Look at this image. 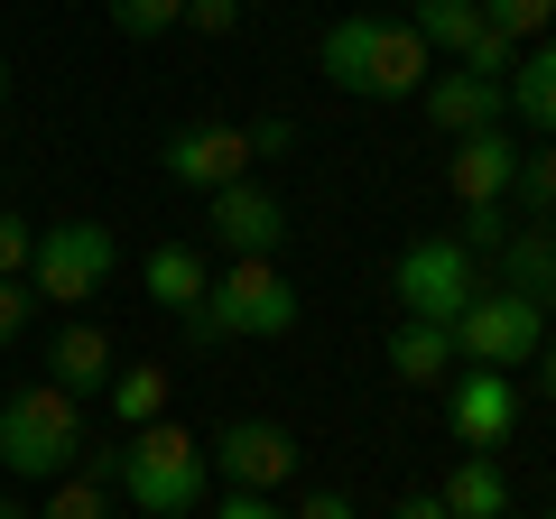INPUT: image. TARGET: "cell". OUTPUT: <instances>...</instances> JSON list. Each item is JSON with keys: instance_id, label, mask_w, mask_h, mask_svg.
<instances>
[{"instance_id": "1", "label": "cell", "mask_w": 556, "mask_h": 519, "mask_svg": "<svg viewBox=\"0 0 556 519\" xmlns=\"http://www.w3.org/2000/svg\"><path fill=\"white\" fill-rule=\"evenodd\" d=\"M316 65L334 93H362V102H417L427 75H437V47L417 38L408 20H380V10H343L334 28L316 38Z\"/></svg>"}, {"instance_id": "2", "label": "cell", "mask_w": 556, "mask_h": 519, "mask_svg": "<svg viewBox=\"0 0 556 519\" xmlns=\"http://www.w3.org/2000/svg\"><path fill=\"white\" fill-rule=\"evenodd\" d=\"M112 473H121V501H130L139 519H195L214 464H204V436H186L177 418H149V427H130V445L112 455Z\"/></svg>"}, {"instance_id": "3", "label": "cell", "mask_w": 556, "mask_h": 519, "mask_svg": "<svg viewBox=\"0 0 556 519\" xmlns=\"http://www.w3.org/2000/svg\"><path fill=\"white\" fill-rule=\"evenodd\" d=\"M93 427H84V400L56 390V380H20L10 400H0V473L20 482H56L84 464Z\"/></svg>"}, {"instance_id": "4", "label": "cell", "mask_w": 556, "mask_h": 519, "mask_svg": "<svg viewBox=\"0 0 556 519\" xmlns=\"http://www.w3.org/2000/svg\"><path fill=\"white\" fill-rule=\"evenodd\" d=\"M288 325H298V279H288L278 260H223L214 288H204L195 334H214V343H278Z\"/></svg>"}, {"instance_id": "5", "label": "cell", "mask_w": 556, "mask_h": 519, "mask_svg": "<svg viewBox=\"0 0 556 519\" xmlns=\"http://www.w3.org/2000/svg\"><path fill=\"white\" fill-rule=\"evenodd\" d=\"M445 334H455V362H473V371H529L547 343V306L519 288H473Z\"/></svg>"}, {"instance_id": "6", "label": "cell", "mask_w": 556, "mask_h": 519, "mask_svg": "<svg viewBox=\"0 0 556 519\" xmlns=\"http://www.w3.org/2000/svg\"><path fill=\"white\" fill-rule=\"evenodd\" d=\"M473 288H482V251H473L464 232H427V241H408V251L390 260V298H399V316L455 325Z\"/></svg>"}, {"instance_id": "7", "label": "cell", "mask_w": 556, "mask_h": 519, "mask_svg": "<svg viewBox=\"0 0 556 519\" xmlns=\"http://www.w3.org/2000/svg\"><path fill=\"white\" fill-rule=\"evenodd\" d=\"M112 269H121L112 223H47L38 251H28V288H38V306H65V316H84Z\"/></svg>"}, {"instance_id": "8", "label": "cell", "mask_w": 556, "mask_h": 519, "mask_svg": "<svg viewBox=\"0 0 556 519\" xmlns=\"http://www.w3.org/2000/svg\"><path fill=\"white\" fill-rule=\"evenodd\" d=\"M251 130L241 121H186V130H167V149H159V167H167V186H195V195H214V186H241L251 177Z\"/></svg>"}, {"instance_id": "9", "label": "cell", "mask_w": 556, "mask_h": 519, "mask_svg": "<svg viewBox=\"0 0 556 519\" xmlns=\"http://www.w3.org/2000/svg\"><path fill=\"white\" fill-rule=\"evenodd\" d=\"M204 464H214L232 492H278V482H298V436L278 418H232L214 445H204Z\"/></svg>"}, {"instance_id": "10", "label": "cell", "mask_w": 556, "mask_h": 519, "mask_svg": "<svg viewBox=\"0 0 556 519\" xmlns=\"http://www.w3.org/2000/svg\"><path fill=\"white\" fill-rule=\"evenodd\" d=\"M445 427H455L464 455L510 445V427H519V380H510V371H464L455 390H445Z\"/></svg>"}, {"instance_id": "11", "label": "cell", "mask_w": 556, "mask_h": 519, "mask_svg": "<svg viewBox=\"0 0 556 519\" xmlns=\"http://www.w3.org/2000/svg\"><path fill=\"white\" fill-rule=\"evenodd\" d=\"M510 177H519V140L510 130H464L455 159H445V195L464 204V214H482V204H510Z\"/></svg>"}, {"instance_id": "12", "label": "cell", "mask_w": 556, "mask_h": 519, "mask_svg": "<svg viewBox=\"0 0 556 519\" xmlns=\"http://www.w3.org/2000/svg\"><path fill=\"white\" fill-rule=\"evenodd\" d=\"M204 204H214V241L232 260H278V241H288V204H278L269 186L241 177V186H214Z\"/></svg>"}, {"instance_id": "13", "label": "cell", "mask_w": 556, "mask_h": 519, "mask_svg": "<svg viewBox=\"0 0 556 519\" xmlns=\"http://www.w3.org/2000/svg\"><path fill=\"white\" fill-rule=\"evenodd\" d=\"M417 112L437 121L445 140H464V130H492V121H510V93H501V75H473V65H445V75H427Z\"/></svg>"}, {"instance_id": "14", "label": "cell", "mask_w": 556, "mask_h": 519, "mask_svg": "<svg viewBox=\"0 0 556 519\" xmlns=\"http://www.w3.org/2000/svg\"><path fill=\"white\" fill-rule=\"evenodd\" d=\"M139 279H149V298H159L167 316L195 325V316H204V288H214V260H204L195 241H159V251L139 260Z\"/></svg>"}, {"instance_id": "15", "label": "cell", "mask_w": 556, "mask_h": 519, "mask_svg": "<svg viewBox=\"0 0 556 519\" xmlns=\"http://www.w3.org/2000/svg\"><path fill=\"white\" fill-rule=\"evenodd\" d=\"M501 93H510V121H529V130H547V140H556V38L519 47L510 75H501Z\"/></svg>"}, {"instance_id": "16", "label": "cell", "mask_w": 556, "mask_h": 519, "mask_svg": "<svg viewBox=\"0 0 556 519\" xmlns=\"http://www.w3.org/2000/svg\"><path fill=\"white\" fill-rule=\"evenodd\" d=\"M47 380H56V390H75V400H93L102 380H112V334L75 316L56 343H47Z\"/></svg>"}, {"instance_id": "17", "label": "cell", "mask_w": 556, "mask_h": 519, "mask_svg": "<svg viewBox=\"0 0 556 519\" xmlns=\"http://www.w3.org/2000/svg\"><path fill=\"white\" fill-rule=\"evenodd\" d=\"M455 371V334L427 316H399L390 325V380H408V390H437V380Z\"/></svg>"}, {"instance_id": "18", "label": "cell", "mask_w": 556, "mask_h": 519, "mask_svg": "<svg viewBox=\"0 0 556 519\" xmlns=\"http://www.w3.org/2000/svg\"><path fill=\"white\" fill-rule=\"evenodd\" d=\"M501 269H510L501 288H519V298L556 306V232H547V223H510V241H501Z\"/></svg>"}, {"instance_id": "19", "label": "cell", "mask_w": 556, "mask_h": 519, "mask_svg": "<svg viewBox=\"0 0 556 519\" xmlns=\"http://www.w3.org/2000/svg\"><path fill=\"white\" fill-rule=\"evenodd\" d=\"M437 501H445L455 519H501V510H510V482H501V464H492V455H464L455 473L437 482Z\"/></svg>"}, {"instance_id": "20", "label": "cell", "mask_w": 556, "mask_h": 519, "mask_svg": "<svg viewBox=\"0 0 556 519\" xmlns=\"http://www.w3.org/2000/svg\"><path fill=\"white\" fill-rule=\"evenodd\" d=\"M102 400H112V418H121V427H149V418H167V362H112Z\"/></svg>"}, {"instance_id": "21", "label": "cell", "mask_w": 556, "mask_h": 519, "mask_svg": "<svg viewBox=\"0 0 556 519\" xmlns=\"http://www.w3.org/2000/svg\"><path fill=\"white\" fill-rule=\"evenodd\" d=\"M408 28L437 47V56H455V65H464V56H473V38H482L492 20H482V0H417Z\"/></svg>"}, {"instance_id": "22", "label": "cell", "mask_w": 556, "mask_h": 519, "mask_svg": "<svg viewBox=\"0 0 556 519\" xmlns=\"http://www.w3.org/2000/svg\"><path fill=\"white\" fill-rule=\"evenodd\" d=\"M510 195H519V214L510 223H556V149H519V177H510Z\"/></svg>"}, {"instance_id": "23", "label": "cell", "mask_w": 556, "mask_h": 519, "mask_svg": "<svg viewBox=\"0 0 556 519\" xmlns=\"http://www.w3.org/2000/svg\"><path fill=\"white\" fill-rule=\"evenodd\" d=\"M112 10L121 38H167V28H186V0H102Z\"/></svg>"}, {"instance_id": "24", "label": "cell", "mask_w": 556, "mask_h": 519, "mask_svg": "<svg viewBox=\"0 0 556 519\" xmlns=\"http://www.w3.org/2000/svg\"><path fill=\"white\" fill-rule=\"evenodd\" d=\"M38 519H112V492H102L93 473H56V501H47Z\"/></svg>"}, {"instance_id": "25", "label": "cell", "mask_w": 556, "mask_h": 519, "mask_svg": "<svg viewBox=\"0 0 556 519\" xmlns=\"http://www.w3.org/2000/svg\"><path fill=\"white\" fill-rule=\"evenodd\" d=\"M482 20H492L501 38H519V47H529V38H547L556 0H482Z\"/></svg>"}, {"instance_id": "26", "label": "cell", "mask_w": 556, "mask_h": 519, "mask_svg": "<svg viewBox=\"0 0 556 519\" xmlns=\"http://www.w3.org/2000/svg\"><path fill=\"white\" fill-rule=\"evenodd\" d=\"M28 316H38V288H28V279H0V353L28 334Z\"/></svg>"}, {"instance_id": "27", "label": "cell", "mask_w": 556, "mask_h": 519, "mask_svg": "<svg viewBox=\"0 0 556 519\" xmlns=\"http://www.w3.org/2000/svg\"><path fill=\"white\" fill-rule=\"evenodd\" d=\"M28 251H38V223L0 214V279H28Z\"/></svg>"}, {"instance_id": "28", "label": "cell", "mask_w": 556, "mask_h": 519, "mask_svg": "<svg viewBox=\"0 0 556 519\" xmlns=\"http://www.w3.org/2000/svg\"><path fill=\"white\" fill-rule=\"evenodd\" d=\"M241 10H251V0H186V28H195V38H232Z\"/></svg>"}, {"instance_id": "29", "label": "cell", "mask_w": 556, "mask_h": 519, "mask_svg": "<svg viewBox=\"0 0 556 519\" xmlns=\"http://www.w3.org/2000/svg\"><path fill=\"white\" fill-rule=\"evenodd\" d=\"M214 519H288V510H278L269 492H223V501H214Z\"/></svg>"}, {"instance_id": "30", "label": "cell", "mask_w": 556, "mask_h": 519, "mask_svg": "<svg viewBox=\"0 0 556 519\" xmlns=\"http://www.w3.org/2000/svg\"><path fill=\"white\" fill-rule=\"evenodd\" d=\"M288 519H353V501H343V492H316V501H298Z\"/></svg>"}, {"instance_id": "31", "label": "cell", "mask_w": 556, "mask_h": 519, "mask_svg": "<svg viewBox=\"0 0 556 519\" xmlns=\"http://www.w3.org/2000/svg\"><path fill=\"white\" fill-rule=\"evenodd\" d=\"M390 519H455V510H445V501H437V492H408V501H399V510H390Z\"/></svg>"}, {"instance_id": "32", "label": "cell", "mask_w": 556, "mask_h": 519, "mask_svg": "<svg viewBox=\"0 0 556 519\" xmlns=\"http://www.w3.org/2000/svg\"><path fill=\"white\" fill-rule=\"evenodd\" d=\"M538 400L556 408V343H538Z\"/></svg>"}, {"instance_id": "33", "label": "cell", "mask_w": 556, "mask_h": 519, "mask_svg": "<svg viewBox=\"0 0 556 519\" xmlns=\"http://www.w3.org/2000/svg\"><path fill=\"white\" fill-rule=\"evenodd\" d=\"M0 519H38V510H20V501H0Z\"/></svg>"}, {"instance_id": "34", "label": "cell", "mask_w": 556, "mask_h": 519, "mask_svg": "<svg viewBox=\"0 0 556 519\" xmlns=\"http://www.w3.org/2000/svg\"><path fill=\"white\" fill-rule=\"evenodd\" d=\"M0 102H10V65H0Z\"/></svg>"}, {"instance_id": "35", "label": "cell", "mask_w": 556, "mask_h": 519, "mask_svg": "<svg viewBox=\"0 0 556 519\" xmlns=\"http://www.w3.org/2000/svg\"><path fill=\"white\" fill-rule=\"evenodd\" d=\"M547 519H556V510H547Z\"/></svg>"}]
</instances>
